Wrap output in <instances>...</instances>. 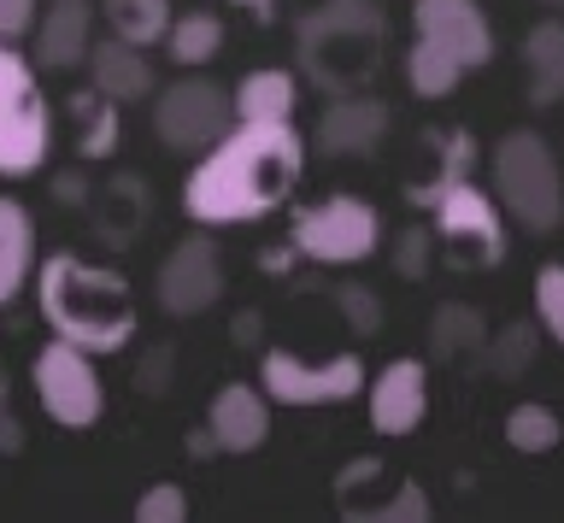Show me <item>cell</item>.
Segmentation results:
<instances>
[{
  "label": "cell",
  "mask_w": 564,
  "mask_h": 523,
  "mask_svg": "<svg viewBox=\"0 0 564 523\" xmlns=\"http://www.w3.org/2000/svg\"><path fill=\"white\" fill-rule=\"evenodd\" d=\"M306 135L289 124H229L188 171L183 206L194 224H259L300 188Z\"/></svg>",
  "instance_id": "1"
},
{
  "label": "cell",
  "mask_w": 564,
  "mask_h": 523,
  "mask_svg": "<svg viewBox=\"0 0 564 523\" xmlns=\"http://www.w3.org/2000/svg\"><path fill=\"white\" fill-rule=\"evenodd\" d=\"M42 318L53 336L88 347V353H118L135 336V294L118 271L88 265L77 253H53L42 265Z\"/></svg>",
  "instance_id": "2"
},
{
  "label": "cell",
  "mask_w": 564,
  "mask_h": 523,
  "mask_svg": "<svg viewBox=\"0 0 564 523\" xmlns=\"http://www.w3.org/2000/svg\"><path fill=\"white\" fill-rule=\"evenodd\" d=\"M382 42H388V19L377 0H324L294 30L300 72L329 95L365 89L382 65Z\"/></svg>",
  "instance_id": "3"
},
{
  "label": "cell",
  "mask_w": 564,
  "mask_h": 523,
  "mask_svg": "<svg viewBox=\"0 0 564 523\" xmlns=\"http://www.w3.org/2000/svg\"><path fill=\"white\" fill-rule=\"evenodd\" d=\"M488 188L511 213V224H523L529 236H546L564 224V171L541 130L500 135V148L488 153Z\"/></svg>",
  "instance_id": "4"
},
{
  "label": "cell",
  "mask_w": 564,
  "mask_h": 523,
  "mask_svg": "<svg viewBox=\"0 0 564 523\" xmlns=\"http://www.w3.org/2000/svg\"><path fill=\"white\" fill-rule=\"evenodd\" d=\"M53 153V107L35 65L0 42V177H30Z\"/></svg>",
  "instance_id": "5"
},
{
  "label": "cell",
  "mask_w": 564,
  "mask_h": 523,
  "mask_svg": "<svg viewBox=\"0 0 564 523\" xmlns=\"http://www.w3.org/2000/svg\"><path fill=\"white\" fill-rule=\"evenodd\" d=\"M289 241L312 265H359V259H370L382 248V218L359 195H329L317 206H300Z\"/></svg>",
  "instance_id": "6"
},
{
  "label": "cell",
  "mask_w": 564,
  "mask_h": 523,
  "mask_svg": "<svg viewBox=\"0 0 564 523\" xmlns=\"http://www.w3.org/2000/svg\"><path fill=\"white\" fill-rule=\"evenodd\" d=\"M506 206L476 188L470 177L453 183L447 195L435 200V241L447 253L453 271H494L506 259V224H500Z\"/></svg>",
  "instance_id": "7"
},
{
  "label": "cell",
  "mask_w": 564,
  "mask_h": 523,
  "mask_svg": "<svg viewBox=\"0 0 564 523\" xmlns=\"http://www.w3.org/2000/svg\"><path fill=\"white\" fill-rule=\"evenodd\" d=\"M30 382L42 394L47 417L59 429H95L100 412H106V389H100V371H95V353L65 336H53L30 364Z\"/></svg>",
  "instance_id": "8"
},
{
  "label": "cell",
  "mask_w": 564,
  "mask_h": 523,
  "mask_svg": "<svg viewBox=\"0 0 564 523\" xmlns=\"http://www.w3.org/2000/svg\"><path fill=\"white\" fill-rule=\"evenodd\" d=\"M229 124H236V89L212 77H176L153 95V135L171 153H206Z\"/></svg>",
  "instance_id": "9"
},
{
  "label": "cell",
  "mask_w": 564,
  "mask_h": 523,
  "mask_svg": "<svg viewBox=\"0 0 564 523\" xmlns=\"http://www.w3.org/2000/svg\"><path fill=\"white\" fill-rule=\"evenodd\" d=\"M259 389L276 406H341L365 389V359L359 353H329V359H294L289 347H271L259 359Z\"/></svg>",
  "instance_id": "10"
},
{
  "label": "cell",
  "mask_w": 564,
  "mask_h": 523,
  "mask_svg": "<svg viewBox=\"0 0 564 523\" xmlns=\"http://www.w3.org/2000/svg\"><path fill=\"white\" fill-rule=\"evenodd\" d=\"M224 301V259H218V241L212 236H188L176 241L159 265V306L171 318H200Z\"/></svg>",
  "instance_id": "11"
},
{
  "label": "cell",
  "mask_w": 564,
  "mask_h": 523,
  "mask_svg": "<svg viewBox=\"0 0 564 523\" xmlns=\"http://www.w3.org/2000/svg\"><path fill=\"white\" fill-rule=\"evenodd\" d=\"M412 36L447 47L465 72H482L494 59V24L482 0H412Z\"/></svg>",
  "instance_id": "12"
},
{
  "label": "cell",
  "mask_w": 564,
  "mask_h": 523,
  "mask_svg": "<svg viewBox=\"0 0 564 523\" xmlns=\"http://www.w3.org/2000/svg\"><path fill=\"white\" fill-rule=\"evenodd\" d=\"M388 124H394L388 100L352 89V95H335L329 107H324L312 142L324 148V160H370V153L388 142Z\"/></svg>",
  "instance_id": "13"
},
{
  "label": "cell",
  "mask_w": 564,
  "mask_h": 523,
  "mask_svg": "<svg viewBox=\"0 0 564 523\" xmlns=\"http://www.w3.org/2000/svg\"><path fill=\"white\" fill-rule=\"evenodd\" d=\"M423 417H430V364L412 353L388 359L370 382V429L400 442V435H417Z\"/></svg>",
  "instance_id": "14"
},
{
  "label": "cell",
  "mask_w": 564,
  "mask_h": 523,
  "mask_svg": "<svg viewBox=\"0 0 564 523\" xmlns=\"http://www.w3.org/2000/svg\"><path fill=\"white\" fill-rule=\"evenodd\" d=\"M206 435L218 453H259L271 435V394L247 389V382H224L206 406Z\"/></svg>",
  "instance_id": "15"
},
{
  "label": "cell",
  "mask_w": 564,
  "mask_h": 523,
  "mask_svg": "<svg viewBox=\"0 0 564 523\" xmlns=\"http://www.w3.org/2000/svg\"><path fill=\"white\" fill-rule=\"evenodd\" d=\"M88 77H95V89H100L106 100H118V107L159 95V77H153L148 54H141L135 42H123V36L88 47Z\"/></svg>",
  "instance_id": "16"
},
{
  "label": "cell",
  "mask_w": 564,
  "mask_h": 523,
  "mask_svg": "<svg viewBox=\"0 0 564 523\" xmlns=\"http://www.w3.org/2000/svg\"><path fill=\"white\" fill-rule=\"evenodd\" d=\"M88 47H95L88 0H59V7L42 19V36H35V59H42V72H70V65L88 59Z\"/></svg>",
  "instance_id": "17"
},
{
  "label": "cell",
  "mask_w": 564,
  "mask_h": 523,
  "mask_svg": "<svg viewBox=\"0 0 564 523\" xmlns=\"http://www.w3.org/2000/svg\"><path fill=\"white\" fill-rule=\"evenodd\" d=\"M523 89L529 107H558L564 100V19H541L523 36Z\"/></svg>",
  "instance_id": "18"
},
{
  "label": "cell",
  "mask_w": 564,
  "mask_h": 523,
  "mask_svg": "<svg viewBox=\"0 0 564 523\" xmlns=\"http://www.w3.org/2000/svg\"><path fill=\"white\" fill-rule=\"evenodd\" d=\"M300 107V77L289 65H259L236 83V118L241 124H289Z\"/></svg>",
  "instance_id": "19"
},
{
  "label": "cell",
  "mask_w": 564,
  "mask_h": 523,
  "mask_svg": "<svg viewBox=\"0 0 564 523\" xmlns=\"http://www.w3.org/2000/svg\"><path fill=\"white\" fill-rule=\"evenodd\" d=\"M35 276V224L12 195H0V306H12Z\"/></svg>",
  "instance_id": "20"
},
{
  "label": "cell",
  "mask_w": 564,
  "mask_h": 523,
  "mask_svg": "<svg viewBox=\"0 0 564 523\" xmlns=\"http://www.w3.org/2000/svg\"><path fill=\"white\" fill-rule=\"evenodd\" d=\"M458 77H465V65H458L447 47L412 36V47H405V83H412L417 100H447L458 89Z\"/></svg>",
  "instance_id": "21"
},
{
  "label": "cell",
  "mask_w": 564,
  "mask_h": 523,
  "mask_svg": "<svg viewBox=\"0 0 564 523\" xmlns=\"http://www.w3.org/2000/svg\"><path fill=\"white\" fill-rule=\"evenodd\" d=\"M564 442V424L553 406H541V400H523V406L506 412V447L511 453H529V459H541V453H553Z\"/></svg>",
  "instance_id": "22"
},
{
  "label": "cell",
  "mask_w": 564,
  "mask_h": 523,
  "mask_svg": "<svg viewBox=\"0 0 564 523\" xmlns=\"http://www.w3.org/2000/svg\"><path fill=\"white\" fill-rule=\"evenodd\" d=\"M106 24L123 42L153 47L171 36V0H106Z\"/></svg>",
  "instance_id": "23"
},
{
  "label": "cell",
  "mask_w": 564,
  "mask_h": 523,
  "mask_svg": "<svg viewBox=\"0 0 564 523\" xmlns=\"http://www.w3.org/2000/svg\"><path fill=\"white\" fill-rule=\"evenodd\" d=\"M218 47H224V19L218 12H183V19H171L165 54L176 65H206V59H218Z\"/></svg>",
  "instance_id": "24"
},
{
  "label": "cell",
  "mask_w": 564,
  "mask_h": 523,
  "mask_svg": "<svg viewBox=\"0 0 564 523\" xmlns=\"http://www.w3.org/2000/svg\"><path fill=\"white\" fill-rule=\"evenodd\" d=\"M70 112H77V124H83V142H77V153L83 160H106V153L118 148V100H106L100 89L95 95H77L70 100Z\"/></svg>",
  "instance_id": "25"
},
{
  "label": "cell",
  "mask_w": 564,
  "mask_h": 523,
  "mask_svg": "<svg viewBox=\"0 0 564 523\" xmlns=\"http://www.w3.org/2000/svg\"><path fill=\"white\" fill-rule=\"evenodd\" d=\"M430 341H435V353H441V359L488 353L482 312H476V306H441V312H435V329H430Z\"/></svg>",
  "instance_id": "26"
},
{
  "label": "cell",
  "mask_w": 564,
  "mask_h": 523,
  "mask_svg": "<svg viewBox=\"0 0 564 523\" xmlns=\"http://www.w3.org/2000/svg\"><path fill=\"white\" fill-rule=\"evenodd\" d=\"M535 336H541V324H511L494 336L488 347V364H494V377H523L529 364H535Z\"/></svg>",
  "instance_id": "27"
},
{
  "label": "cell",
  "mask_w": 564,
  "mask_h": 523,
  "mask_svg": "<svg viewBox=\"0 0 564 523\" xmlns=\"http://www.w3.org/2000/svg\"><path fill=\"white\" fill-rule=\"evenodd\" d=\"M535 324H541V336H553L564 347V265L535 271Z\"/></svg>",
  "instance_id": "28"
},
{
  "label": "cell",
  "mask_w": 564,
  "mask_h": 523,
  "mask_svg": "<svg viewBox=\"0 0 564 523\" xmlns=\"http://www.w3.org/2000/svg\"><path fill=\"white\" fill-rule=\"evenodd\" d=\"M335 306H341L347 329H359V336H377V329H382V301L365 283H341V288H335Z\"/></svg>",
  "instance_id": "29"
},
{
  "label": "cell",
  "mask_w": 564,
  "mask_h": 523,
  "mask_svg": "<svg viewBox=\"0 0 564 523\" xmlns=\"http://www.w3.org/2000/svg\"><path fill=\"white\" fill-rule=\"evenodd\" d=\"M135 517L141 523H183L188 517V494L176 482H153L148 494L135 500Z\"/></svg>",
  "instance_id": "30"
},
{
  "label": "cell",
  "mask_w": 564,
  "mask_h": 523,
  "mask_svg": "<svg viewBox=\"0 0 564 523\" xmlns=\"http://www.w3.org/2000/svg\"><path fill=\"white\" fill-rule=\"evenodd\" d=\"M370 517H382V523H423V517H430V494H423L417 482H400L388 500L370 505Z\"/></svg>",
  "instance_id": "31"
},
{
  "label": "cell",
  "mask_w": 564,
  "mask_h": 523,
  "mask_svg": "<svg viewBox=\"0 0 564 523\" xmlns=\"http://www.w3.org/2000/svg\"><path fill=\"white\" fill-rule=\"evenodd\" d=\"M435 248H441L435 230H430V236H423V230H405V236H400V248H394L400 276H423V271H430V253H435Z\"/></svg>",
  "instance_id": "32"
},
{
  "label": "cell",
  "mask_w": 564,
  "mask_h": 523,
  "mask_svg": "<svg viewBox=\"0 0 564 523\" xmlns=\"http://www.w3.org/2000/svg\"><path fill=\"white\" fill-rule=\"evenodd\" d=\"M35 24V0H0V42H18Z\"/></svg>",
  "instance_id": "33"
},
{
  "label": "cell",
  "mask_w": 564,
  "mask_h": 523,
  "mask_svg": "<svg viewBox=\"0 0 564 523\" xmlns=\"http://www.w3.org/2000/svg\"><path fill=\"white\" fill-rule=\"evenodd\" d=\"M236 7H253V12H264V7H271V0H236Z\"/></svg>",
  "instance_id": "34"
},
{
  "label": "cell",
  "mask_w": 564,
  "mask_h": 523,
  "mask_svg": "<svg viewBox=\"0 0 564 523\" xmlns=\"http://www.w3.org/2000/svg\"><path fill=\"white\" fill-rule=\"evenodd\" d=\"M541 7H553V12H564V0H541Z\"/></svg>",
  "instance_id": "35"
}]
</instances>
